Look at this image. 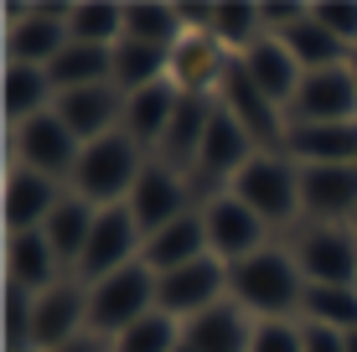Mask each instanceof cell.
<instances>
[{
	"instance_id": "6da1fadb",
	"label": "cell",
	"mask_w": 357,
	"mask_h": 352,
	"mask_svg": "<svg viewBox=\"0 0 357 352\" xmlns=\"http://www.w3.org/2000/svg\"><path fill=\"white\" fill-rule=\"evenodd\" d=\"M228 300L254 321H295L305 300V275L290 249H259L228 264Z\"/></svg>"
},
{
	"instance_id": "7a4b0ae2",
	"label": "cell",
	"mask_w": 357,
	"mask_h": 352,
	"mask_svg": "<svg viewBox=\"0 0 357 352\" xmlns=\"http://www.w3.org/2000/svg\"><path fill=\"white\" fill-rule=\"evenodd\" d=\"M145 161H151V155H145L125 130H114V135L83 145L78 166H73V176H68V192L83 197V202H93V208H119V202H130Z\"/></svg>"
},
{
	"instance_id": "3957f363",
	"label": "cell",
	"mask_w": 357,
	"mask_h": 352,
	"mask_svg": "<svg viewBox=\"0 0 357 352\" xmlns=\"http://www.w3.org/2000/svg\"><path fill=\"white\" fill-rule=\"evenodd\" d=\"M233 197L249 213L264 217V228H290L301 217V166L285 151H259L238 176H233Z\"/></svg>"
},
{
	"instance_id": "277c9868",
	"label": "cell",
	"mask_w": 357,
	"mask_h": 352,
	"mask_svg": "<svg viewBox=\"0 0 357 352\" xmlns=\"http://www.w3.org/2000/svg\"><path fill=\"white\" fill-rule=\"evenodd\" d=\"M151 311H155V270L145 259H135L119 275L89 285V332L109 337V342L140 316H151Z\"/></svg>"
},
{
	"instance_id": "5b68a950",
	"label": "cell",
	"mask_w": 357,
	"mask_h": 352,
	"mask_svg": "<svg viewBox=\"0 0 357 352\" xmlns=\"http://www.w3.org/2000/svg\"><path fill=\"white\" fill-rule=\"evenodd\" d=\"M254 155H259V145L249 140V130L213 99V119H207L202 151H197V166H192V192H202V202L218 197V192H228L233 176H238Z\"/></svg>"
},
{
	"instance_id": "8992f818",
	"label": "cell",
	"mask_w": 357,
	"mask_h": 352,
	"mask_svg": "<svg viewBox=\"0 0 357 352\" xmlns=\"http://www.w3.org/2000/svg\"><path fill=\"white\" fill-rule=\"evenodd\" d=\"M305 285H342L357 290V234L342 223H305L290 244Z\"/></svg>"
},
{
	"instance_id": "52a82bcc",
	"label": "cell",
	"mask_w": 357,
	"mask_h": 352,
	"mask_svg": "<svg viewBox=\"0 0 357 352\" xmlns=\"http://www.w3.org/2000/svg\"><path fill=\"white\" fill-rule=\"evenodd\" d=\"M140 249H145V234H140V223H135V213L125 208V202H119V208H98L89 249H83L73 280L98 285V280H109V275H119L125 264H135V259H140Z\"/></svg>"
},
{
	"instance_id": "ba28073f",
	"label": "cell",
	"mask_w": 357,
	"mask_h": 352,
	"mask_svg": "<svg viewBox=\"0 0 357 352\" xmlns=\"http://www.w3.org/2000/svg\"><path fill=\"white\" fill-rule=\"evenodd\" d=\"M223 300H228V264L213 259V254L181 264V270H171V275H155V311L176 316L181 326L192 316H202V311L223 306Z\"/></svg>"
},
{
	"instance_id": "9c48e42d",
	"label": "cell",
	"mask_w": 357,
	"mask_h": 352,
	"mask_svg": "<svg viewBox=\"0 0 357 352\" xmlns=\"http://www.w3.org/2000/svg\"><path fill=\"white\" fill-rule=\"evenodd\" d=\"M10 155H16V166H26V171L68 181L73 166H78V155H83V145H78V135H73L63 119L47 109V114H36V119L10 130Z\"/></svg>"
},
{
	"instance_id": "30bf717a",
	"label": "cell",
	"mask_w": 357,
	"mask_h": 352,
	"mask_svg": "<svg viewBox=\"0 0 357 352\" xmlns=\"http://www.w3.org/2000/svg\"><path fill=\"white\" fill-rule=\"evenodd\" d=\"M218 104L228 109L233 119H238L243 130H249V140L259 145V151H280L285 145V130H290V119H285V109H280L269 93L259 89V83L249 78V72L238 68V57L228 63L223 72V89H218Z\"/></svg>"
},
{
	"instance_id": "8fae6325",
	"label": "cell",
	"mask_w": 357,
	"mask_h": 352,
	"mask_svg": "<svg viewBox=\"0 0 357 352\" xmlns=\"http://www.w3.org/2000/svg\"><path fill=\"white\" fill-rule=\"evenodd\" d=\"M202 228H207V249H213V259L223 264H238L249 259V254L269 249V228L259 213H249L233 192H218V197H207L202 208Z\"/></svg>"
},
{
	"instance_id": "7c38bea8",
	"label": "cell",
	"mask_w": 357,
	"mask_h": 352,
	"mask_svg": "<svg viewBox=\"0 0 357 352\" xmlns=\"http://www.w3.org/2000/svg\"><path fill=\"white\" fill-rule=\"evenodd\" d=\"M285 119L290 125H347V119H357V72H352V63L305 72L290 109H285Z\"/></svg>"
},
{
	"instance_id": "4fadbf2b",
	"label": "cell",
	"mask_w": 357,
	"mask_h": 352,
	"mask_svg": "<svg viewBox=\"0 0 357 352\" xmlns=\"http://www.w3.org/2000/svg\"><path fill=\"white\" fill-rule=\"evenodd\" d=\"M73 42L68 36V6H10V26H6V63H26V68H52L57 52Z\"/></svg>"
},
{
	"instance_id": "5bb4252c",
	"label": "cell",
	"mask_w": 357,
	"mask_h": 352,
	"mask_svg": "<svg viewBox=\"0 0 357 352\" xmlns=\"http://www.w3.org/2000/svg\"><path fill=\"white\" fill-rule=\"evenodd\" d=\"M89 332V285L83 280H57L52 290H42L31 306V352H57L73 337Z\"/></svg>"
},
{
	"instance_id": "9a60e30c",
	"label": "cell",
	"mask_w": 357,
	"mask_h": 352,
	"mask_svg": "<svg viewBox=\"0 0 357 352\" xmlns=\"http://www.w3.org/2000/svg\"><path fill=\"white\" fill-rule=\"evenodd\" d=\"M125 208L135 213L140 234L151 238L155 228H166V223H176V217H187V213H192V181L181 176V171H171V166H161V161L151 155Z\"/></svg>"
},
{
	"instance_id": "2e32d148",
	"label": "cell",
	"mask_w": 357,
	"mask_h": 352,
	"mask_svg": "<svg viewBox=\"0 0 357 352\" xmlns=\"http://www.w3.org/2000/svg\"><path fill=\"white\" fill-rule=\"evenodd\" d=\"M52 114L63 119L73 135H78V145H93V140L114 135V130L125 125V93H119L114 83H93V89H68V93H57Z\"/></svg>"
},
{
	"instance_id": "e0dca14e",
	"label": "cell",
	"mask_w": 357,
	"mask_h": 352,
	"mask_svg": "<svg viewBox=\"0 0 357 352\" xmlns=\"http://www.w3.org/2000/svg\"><path fill=\"white\" fill-rule=\"evenodd\" d=\"M301 217L352 228V217H357V166H301Z\"/></svg>"
},
{
	"instance_id": "ac0fdd59",
	"label": "cell",
	"mask_w": 357,
	"mask_h": 352,
	"mask_svg": "<svg viewBox=\"0 0 357 352\" xmlns=\"http://www.w3.org/2000/svg\"><path fill=\"white\" fill-rule=\"evenodd\" d=\"M63 197H68V181H52L42 171H26V166H10V176H6V234L42 228Z\"/></svg>"
},
{
	"instance_id": "d6986e66",
	"label": "cell",
	"mask_w": 357,
	"mask_h": 352,
	"mask_svg": "<svg viewBox=\"0 0 357 352\" xmlns=\"http://www.w3.org/2000/svg\"><path fill=\"white\" fill-rule=\"evenodd\" d=\"M228 63H233V57L207 31H187L181 47L171 52V83H176L181 93H192V99H218Z\"/></svg>"
},
{
	"instance_id": "ffe728a7",
	"label": "cell",
	"mask_w": 357,
	"mask_h": 352,
	"mask_svg": "<svg viewBox=\"0 0 357 352\" xmlns=\"http://www.w3.org/2000/svg\"><path fill=\"white\" fill-rule=\"evenodd\" d=\"M176 109H181V89L171 78H161V83H151V89H140V93L125 99V125H119V130H125L145 155H155V145L166 140Z\"/></svg>"
},
{
	"instance_id": "44dd1931",
	"label": "cell",
	"mask_w": 357,
	"mask_h": 352,
	"mask_svg": "<svg viewBox=\"0 0 357 352\" xmlns=\"http://www.w3.org/2000/svg\"><path fill=\"white\" fill-rule=\"evenodd\" d=\"M280 151L295 166H357V119H347V125H290Z\"/></svg>"
},
{
	"instance_id": "7402d4cb",
	"label": "cell",
	"mask_w": 357,
	"mask_h": 352,
	"mask_svg": "<svg viewBox=\"0 0 357 352\" xmlns=\"http://www.w3.org/2000/svg\"><path fill=\"white\" fill-rule=\"evenodd\" d=\"M6 280L26 285L31 296H42V290H52L57 280H68L63 259L47 244L42 228H31V234H6Z\"/></svg>"
},
{
	"instance_id": "603a6c76",
	"label": "cell",
	"mask_w": 357,
	"mask_h": 352,
	"mask_svg": "<svg viewBox=\"0 0 357 352\" xmlns=\"http://www.w3.org/2000/svg\"><path fill=\"white\" fill-rule=\"evenodd\" d=\"M207 228H202V213H187V217H176V223H166V228H155L151 238H145V249H140V259L151 264L155 275H171V270H181V264H192V259H207Z\"/></svg>"
},
{
	"instance_id": "cb8c5ba5",
	"label": "cell",
	"mask_w": 357,
	"mask_h": 352,
	"mask_svg": "<svg viewBox=\"0 0 357 352\" xmlns=\"http://www.w3.org/2000/svg\"><path fill=\"white\" fill-rule=\"evenodd\" d=\"M238 68L249 72L254 83H259V89L269 93V99H275L280 109H290V99H295V89H301V63H295L290 57V47L280 42V36H264V42H254L249 52L238 57Z\"/></svg>"
},
{
	"instance_id": "d4e9b609",
	"label": "cell",
	"mask_w": 357,
	"mask_h": 352,
	"mask_svg": "<svg viewBox=\"0 0 357 352\" xmlns=\"http://www.w3.org/2000/svg\"><path fill=\"white\" fill-rule=\"evenodd\" d=\"M181 342H187L192 352H249L254 316H243L233 300H223V306L202 311V316H192L187 326H181Z\"/></svg>"
},
{
	"instance_id": "484cf974",
	"label": "cell",
	"mask_w": 357,
	"mask_h": 352,
	"mask_svg": "<svg viewBox=\"0 0 357 352\" xmlns=\"http://www.w3.org/2000/svg\"><path fill=\"white\" fill-rule=\"evenodd\" d=\"M57 104V89H52V72L47 68H26V63H6V78H0V109H6L10 130L26 125V119L47 114Z\"/></svg>"
},
{
	"instance_id": "4316f807",
	"label": "cell",
	"mask_w": 357,
	"mask_h": 352,
	"mask_svg": "<svg viewBox=\"0 0 357 352\" xmlns=\"http://www.w3.org/2000/svg\"><path fill=\"white\" fill-rule=\"evenodd\" d=\"M93 217H98V208L93 202H83V197H68L52 208V217L42 223V234H47V244L57 249V259H63V270L73 275L78 270V259H83V249H89V234H93Z\"/></svg>"
},
{
	"instance_id": "83f0119b",
	"label": "cell",
	"mask_w": 357,
	"mask_h": 352,
	"mask_svg": "<svg viewBox=\"0 0 357 352\" xmlns=\"http://www.w3.org/2000/svg\"><path fill=\"white\" fill-rule=\"evenodd\" d=\"M125 36L176 52L187 36V16H181V6H166V0H125Z\"/></svg>"
},
{
	"instance_id": "f1b7e54d",
	"label": "cell",
	"mask_w": 357,
	"mask_h": 352,
	"mask_svg": "<svg viewBox=\"0 0 357 352\" xmlns=\"http://www.w3.org/2000/svg\"><path fill=\"white\" fill-rule=\"evenodd\" d=\"M114 89L125 93H140V89H151V83H161V78H171V52H161V47H145V42H130V36H119L114 42Z\"/></svg>"
},
{
	"instance_id": "f546056e",
	"label": "cell",
	"mask_w": 357,
	"mask_h": 352,
	"mask_svg": "<svg viewBox=\"0 0 357 352\" xmlns=\"http://www.w3.org/2000/svg\"><path fill=\"white\" fill-rule=\"evenodd\" d=\"M280 42L290 47V57L301 63V72H321V68H342V63H352V52H347V47H342L326 26H321V21L311 16V10H305V16L295 21L290 31H280Z\"/></svg>"
},
{
	"instance_id": "4dcf8cb0",
	"label": "cell",
	"mask_w": 357,
	"mask_h": 352,
	"mask_svg": "<svg viewBox=\"0 0 357 352\" xmlns=\"http://www.w3.org/2000/svg\"><path fill=\"white\" fill-rule=\"evenodd\" d=\"M114 47H89V42H68L57 52V63L47 68L52 72V89L68 93V89H93V83H109L114 78Z\"/></svg>"
},
{
	"instance_id": "1f68e13d",
	"label": "cell",
	"mask_w": 357,
	"mask_h": 352,
	"mask_svg": "<svg viewBox=\"0 0 357 352\" xmlns=\"http://www.w3.org/2000/svg\"><path fill=\"white\" fill-rule=\"evenodd\" d=\"M213 36L228 57H243L254 42H264V6H249V0H233V6H213Z\"/></svg>"
},
{
	"instance_id": "d6a6232c",
	"label": "cell",
	"mask_w": 357,
	"mask_h": 352,
	"mask_svg": "<svg viewBox=\"0 0 357 352\" xmlns=\"http://www.w3.org/2000/svg\"><path fill=\"white\" fill-rule=\"evenodd\" d=\"M68 36L73 42H89V47H114L125 36V6L119 0H73Z\"/></svg>"
},
{
	"instance_id": "836d02e7",
	"label": "cell",
	"mask_w": 357,
	"mask_h": 352,
	"mask_svg": "<svg viewBox=\"0 0 357 352\" xmlns=\"http://www.w3.org/2000/svg\"><path fill=\"white\" fill-rule=\"evenodd\" d=\"M301 321L331 326V332H357V290H342V285H305Z\"/></svg>"
},
{
	"instance_id": "e575fe53",
	"label": "cell",
	"mask_w": 357,
	"mask_h": 352,
	"mask_svg": "<svg viewBox=\"0 0 357 352\" xmlns=\"http://www.w3.org/2000/svg\"><path fill=\"white\" fill-rule=\"evenodd\" d=\"M176 347H181V321L166 311H151L114 337V352H176Z\"/></svg>"
},
{
	"instance_id": "d590c367",
	"label": "cell",
	"mask_w": 357,
	"mask_h": 352,
	"mask_svg": "<svg viewBox=\"0 0 357 352\" xmlns=\"http://www.w3.org/2000/svg\"><path fill=\"white\" fill-rule=\"evenodd\" d=\"M31 290L6 280V352H31Z\"/></svg>"
},
{
	"instance_id": "8d00e7d4",
	"label": "cell",
	"mask_w": 357,
	"mask_h": 352,
	"mask_svg": "<svg viewBox=\"0 0 357 352\" xmlns=\"http://www.w3.org/2000/svg\"><path fill=\"white\" fill-rule=\"evenodd\" d=\"M311 16L321 21V26L337 36L342 47L357 57V0H316L311 6Z\"/></svg>"
},
{
	"instance_id": "74e56055",
	"label": "cell",
	"mask_w": 357,
	"mask_h": 352,
	"mask_svg": "<svg viewBox=\"0 0 357 352\" xmlns=\"http://www.w3.org/2000/svg\"><path fill=\"white\" fill-rule=\"evenodd\" d=\"M249 352H305L301 321H254Z\"/></svg>"
},
{
	"instance_id": "f35d334b",
	"label": "cell",
	"mask_w": 357,
	"mask_h": 352,
	"mask_svg": "<svg viewBox=\"0 0 357 352\" xmlns=\"http://www.w3.org/2000/svg\"><path fill=\"white\" fill-rule=\"evenodd\" d=\"M301 337H305V352H347V332H331V326L301 321Z\"/></svg>"
},
{
	"instance_id": "ab89813d",
	"label": "cell",
	"mask_w": 357,
	"mask_h": 352,
	"mask_svg": "<svg viewBox=\"0 0 357 352\" xmlns=\"http://www.w3.org/2000/svg\"><path fill=\"white\" fill-rule=\"evenodd\" d=\"M57 352H114V342H109V337H98V332H83V337H73V342L57 347Z\"/></svg>"
},
{
	"instance_id": "60d3db41",
	"label": "cell",
	"mask_w": 357,
	"mask_h": 352,
	"mask_svg": "<svg viewBox=\"0 0 357 352\" xmlns=\"http://www.w3.org/2000/svg\"><path fill=\"white\" fill-rule=\"evenodd\" d=\"M347 352H357V332H347Z\"/></svg>"
},
{
	"instance_id": "b9f144b4",
	"label": "cell",
	"mask_w": 357,
	"mask_h": 352,
	"mask_svg": "<svg viewBox=\"0 0 357 352\" xmlns=\"http://www.w3.org/2000/svg\"><path fill=\"white\" fill-rule=\"evenodd\" d=\"M176 352H192V347H187V342H181V347H176Z\"/></svg>"
},
{
	"instance_id": "7bdbcfd3",
	"label": "cell",
	"mask_w": 357,
	"mask_h": 352,
	"mask_svg": "<svg viewBox=\"0 0 357 352\" xmlns=\"http://www.w3.org/2000/svg\"><path fill=\"white\" fill-rule=\"evenodd\" d=\"M352 234H357V217H352Z\"/></svg>"
},
{
	"instance_id": "ee69618b",
	"label": "cell",
	"mask_w": 357,
	"mask_h": 352,
	"mask_svg": "<svg viewBox=\"0 0 357 352\" xmlns=\"http://www.w3.org/2000/svg\"><path fill=\"white\" fill-rule=\"evenodd\" d=\"M352 72H357V57H352Z\"/></svg>"
}]
</instances>
